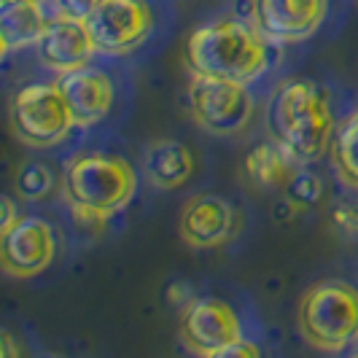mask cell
Returning a JSON list of instances; mask_svg holds the SVG:
<instances>
[{"label":"cell","mask_w":358,"mask_h":358,"mask_svg":"<svg viewBox=\"0 0 358 358\" xmlns=\"http://www.w3.org/2000/svg\"><path fill=\"white\" fill-rule=\"evenodd\" d=\"M267 129L272 141L299 162H315L323 157L334 129L326 92L305 78L280 84L267 103Z\"/></svg>","instance_id":"cell-1"},{"label":"cell","mask_w":358,"mask_h":358,"mask_svg":"<svg viewBox=\"0 0 358 358\" xmlns=\"http://www.w3.org/2000/svg\"><path fill=\"white\" fill-rule=\"evenodd\" d=\"M186 65L194 76L248 84L267 71L264 38L237 19H218L197 27L183 46Z\"/></svg>","instance_id":"cell-2"},{"label":"cell","mask_w":358,"mask_h":358,"mask_svg":"<svg viewBox=\"0 0 358 358\" xmlns=\"http://www.w3.org/2000/svg\"><path fill=\"white\" fill-rule=\"evenodd\" d=\"M299 331L313 348L340 353L358 342V291L342 280H323L305 294Z\"/></svg>","instance_id":"cell-3"},{"label":"cell","mask_w":358,"mask_h":358,"mask_svg":"<svg viewBox=\"0 0 358 358\" xmlns=\"http://www.w3.org/2000/svg\"><path fill=\"white\" fill-rule=\"evenodd\" d=\"M135 189V170L122 157L87 154L76 157L65 170V197L71 208H87L110 215L129 205Z\"/></svg>","instance_id":"cell-4"},{"label":"cell","mask_w":358,"mask_h":358,"mask_svg":"<svg viewBox=\"0 0 358 358\" xmlns=\"http://www.w3.org/2000/svg\"><path fill=\"white\" fill-rule=\"evenodd\" d=\"M11 127L22 143L49 148L65 141L76 122L57 84H30L11 100Z\"/></svg>","instance_id":"cell-5"},{"label":"cell","mask_w":358,"mask_h":358,"mask_svg":"<svg viewBox=\"0 0 358 358\" xmlns=\"http://www.w3.org/2000/svg\"><path fill=\"white\" fill-rule=\"evenodd\" d=\"M189 110L202 129L213 135H234L251 122L253 97L240 81L194 76L189 87Z\"/></svg>","instance_id":"cell-6"},{"label":"cell","mask_w":358,"mask_h":358,"mask_svg":"<svg viewBox=\"0 0 358 358\" xmlns=\"http://www.w3.org/2000/svg\"><path fill=\"white\" fill-rule=\"evenodd\" d=\"M84 24L90 30L94 52L127 54L148 38L154 17L145 0H100Z\"/></svg>","instance_id":"cell-7"},{"label":"cell","mask_w":358,"mask_h":358,"mask_svg":"<svg viewBox=\"0 0 358 358\" xmlns=\"http://www.w3.org/2000/svg\"><path fill=\"white\" fill-rule=\"evenodd\" d=\"M329 0H251L256 33L275 43H296L318 33Z\"/></svg>","instance_id":"cell-8"},{"label":"cell","mask_w":358,"mask_h":358,"mask_svg":"<svg viewBox=\"0 0 358 358\" xmlns=\"http://www.w3.org/2000/svg\"><path fill=\"white\" fill-rule=\"evenodd\" d=\"M180 337L192 353L215 358L227 345L243 337V326L227 302L192 299L180 315Z\"/></svg>","instance_id":"cell-9"},{"label":"cell","mask_w":358,"mask_h":358,"mask_svg":"<svg viewBox=\"0 0 358 358\" xmlns=\"http://www.w3.org/2000/svg\"><path fill=\"white\" fill-rule=\"evenodd\" d=\"M57 243L52 227L36 215H19L0 232V262L14 278H33L52 264Z\"/></svg>","instance_id":"cell-10"},{"label":"cell","mask_w":358,"mask_h":358,"mask_svg":"<svg viewBox=\"0 0 358 358\" xmlns=\"http://www.w3.org/2000/svg\"><path fill=\"white\" fill-rule=\"evenodd\" d=\"M36 46L41 62L57 73L84 68L90 65V57L94 54V43L84 19L68 17V14L49 19Z\"/></svg>","instance_id":"cell-11"},{"label":"cell","mask_w":358,"mask_h":358,"mask_svg":"<svg viewBox=\"0 0 358 358\" xmlns=\"http://www.w3.org/2000/svg\"><path fill=\"white\" fill-rule=\"evenodd\" d=\"M57 87L62 92L65 103L71 108L76 127H92L103 122L110 106H113V84L103 71L97 68H76V71L59 73Z\"/></svg>","instance_id":"cell-12"},{"label":"cell","mask_w":358,"mask_h":358,"mask_svg":"<svg viewBox=\"0 0 358 358\" xmlns=\"http://www.w3.org/2000/svg\"><path fill=\"white\" fill-rule=\"evenodd\" d=\"M234 232V210L227 199L202 194L186 202L180 213V237L192 248H215Z\"/></svg>","instance_id":"cell-13"},{"label":"cell","mask_w":358,"mask_h":358,"mask_svg":"<svg viewBox=\"0 0 358 358\" xmlns=\"http://www.w3.org/2000/svg\"><path fill=\"white\" fill-rule=\"evenodd\" d=\"M194 157L178 141H157L145 151V176L157 189H178L192 178Z\"/></svg>","instance_id":"cell-14"},{"label":"cell","mask_w":358,"mask_h":358,"mask_svg":"<svg viewBox=\"0 0 358 358\" xmlns=\"http://www.w3.org/2000/svg\"><path fill=\"white\" fill-rule=\"evenodd\" d=\"M49 19L43 17L41 3L36 0H0V36L3 52L38 43Z\"/></svg>","instance_id":"cell-15"},{"label":"cell","mask_w":358,"mask_h":358,"mask_svg":"<svg viewBox=\"0 0 358 358\" xmlns=\"http://www.w3.org/2000/svg\"><path fill=\"white\" fill-rule=\"evenodd\" d=\"M296 162L299 159L291 151L272 141V143L256 145L245 157V173L262 189H280L296 173Z\"/></svg>","instance_id":"cell-16"},{"label":"cell","mask_w":358,"mask_h":358,"mask_svg":"<svg viewBox=\"0 0 358 358\" xmlns=\"http://www.w3.org/2000/svg\"><path fill=\"white\" fill-rule=\"evenodd\" d=\"M331 157L342 183L358 189V113H353L340 129L337 141L331 145Z\"/></svg>","instance_id":"cell-17"},{"label":"cell","mask_w":358,"mask_h":358,"mask_svg":"<svg viewBox=\"0 0 358 358\" xmlns=\"http://www.w3.org/2000/svg\"><path fill=\"white\" fill-rule=\"evenodd\" d=\"M283 194H286L288 205H294V208H315L323 199V180L315 173L296 170L283 186Z\"/></svg>","instance_id":"cell-18"},{"label":"cell","mask_w":358,"mask_h":358,"mask_svg":"<svg viewBox=\"0 0 358 358\" xmlns=\"http://www.w3.org/2000/svg\"><path fill=\"white\" fill-rule=\"evenodd\" d=\"M14 183H17L19 197L41 199L52 192L54 176L43 162H27V164H22V167H19L17 180H14Z\"/></svg>","instance_id":"cell-19"},{"label":"cell","mask_w":358,"mask_h":358,"mask_svg":"<svg viewBox=\"0 0 358 358\" xmlns=\"http://www.w3.org/2000/svg\"><path fill=\"white\" fill-rule=\"evenodd\" d=\"M57 3V8H59V14H68V17H76V19H87L97 8V3L100 0H54Z\"/></svg>","instance_id":"cell-20"},{"label":"cell","mask_w":358,"mask_h":358,"mask_svg":"<svg viewBox=\"0 0 358 358\" xmlns=\"http://www.w3.org/2000/svg\"><path fill=\"white\" fill-rule=\"evenodd\" d=\"M256 356H259V345H253L245 337H240L232 345H227L215 358H256Z\"/></svg>","instance_id":"cell-21"},{"label":"cell","mask_w":358,"mask_h":358,"mask_svg":"<svg viewBox=\"0 0 358 358\" xmlns=\"http://www.w3.org/2000/svg\"><path fill=\"white\" fill-rule=\"evenodd\" d=\"M334 224L342 232H358V205H340L334 210Z\"/></svg>","instance_id":"cell-22"},{"label":"cell","mask_w":358,"mask_h":358,"mask_svg":"<svg viewBox=\"0 0 358 358\" xmlns=\"http://www.w3.org/2000/svg\"><path fill=\"white\" fill-rule=\"evenodd\" d=\"M0 210H3V218H0V232H3V229H8L17 221L19 215H17V205H14L11 197H3V208Z\"/></svg>","instance_id":"cell-23"},{"label":"cell","mask_w":358,"mask_h":358,"mask_svg":"<svg viewBox=\"0 0 358 358\" xmlns=\"http://www.w3.org/2000/svg\"><path fill=\"white\" fill-rule=\"evenodd\" d=\"M189 294H192V288L186 286V283H176V286L167 288V299H170L173 305H180V302H186V305H189V302H192V296H189Z\"/></svg>","instance_id":"cell-24"},{"label":"cell","mask_w":358,"mask_h":358,"mask_svg":"<svg viewBox=\"0 0 358 358\" xmlns=\"http://www.w3.org/2000/svg\"><path fill=\"white\" fill-rule=\"evenodd\" d=\"M0 342H3V356H14V353H17L14 345H11V334H8V331L0 334Z\"/></svg>","instance_id":"cell-25"},{"label":"cell","mask_w":358,"mask_h":358,"mask_svg":"<svg viewBox=\"0 0 358 358\" xmlns=\"http://www.w3.org/2000/svg\"><path fill=\"white\" fill-rule=\"evenodd\" d=\"M36 3H43V0H36Z\"/></svg>","instance_id":"cell-26"}]
</instances>
